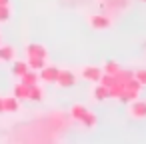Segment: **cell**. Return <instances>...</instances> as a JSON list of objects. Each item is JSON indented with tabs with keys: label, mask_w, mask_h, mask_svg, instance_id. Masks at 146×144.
I'll return each instance as SVG.
<instances>
[{
	"label": "cell",
	"mask_w": 146,
	"mask_h": 144,
	"mask_svg": "<svg viewBox=\"0 0 146 144\" xmlns=\"http://www.w3.org/2000/svg\"><path fill=\"white\" fill-rule=\"evenodd\" d=\"M58 72H60V68L48 66V64H46L44 68L38 70V80H42V82H46V84H54L56 78H58Z\"/></svg>",
	"instance_id": "1"
},
{
	"label": "cell",
	"mask_w": 146,
	"mask_h": 144,
	"mask_svg": "<svg viewBox=\"0 0 146 144\" xmlns=\"http://www.w3.org/2000/svg\"><path fill=\"white\" fill-rule=\"evenodd\" d=\"M88 22H90V26H92L94 30H106V28L112 26V20H110V16H106V14H92V16L88 18Z\"/></svg>",
	"instance_id": "2"
},
{
	"label": "cell",
	"mask_w": 146,
	"mask_h": 144,
	"mask_svg": "<svg viewBox=\"0 0 146 144\" xmlns=\"http://www.w3.org/2000/svg\"><path fill=\"white\" fill-rule=\"evenodd\" d=\"M54 84H58L60 88H70V86L76 84V74L70 72V70H60V72H58V78H56Z\"/></svg>",
	"instance_id": "3"
},
{
	"label": "cell",
	"mask_w": 146,
	"mask_h": 144,
	"mask_svg": "<svg viewBox=\"0 0 146 144\" xmlns=\"http://www.w3.org/2000/svg\"><path fill=\"white\" fill-rule=\"evenodd\" d=\"M130 104V116L132 118H146V102L144 100H132V102H128Z\"/></svg>",
	"instance_id": "4"
},
{
	"label": "cell",
	"mask_w": 146,
	"mask_h": 144,
	"mask_svg": "<svg viewBox=\"0 0 146 144\" xmlns=\"http://www.w3.org/2000/svg\"><path fill=\"white\" fill-rule=\"evenodd\" d=\"M100 76H102V70L98 68V66H86L84 70H82V78L84 80H88V82H100Z\"/></svg>",
	"instance_id": "5"
},
{
	"label": "cell",
	"mask_w": 146,
	"mask_h": 144,
	"mask_svg": "<svg viewBox=\"0 0 146 144\" xmlns=\"http://www.w3.org/2000/svg\"><path fill=\"white\" fill-rule=\"evenodd\" d=\"M16 60V50L10 44H0V62H14Z\"/></svg>",
	"instance_id": "6"
},
{
	"label": "cell",
	"mask_w": 146,
	"mask_h": 144,
	"mask_svg": "<svg viewBox=\"0 0 146 144\" xmlns=\"http://www.w3.org/2000/svg\"><path fill=\"white\" fill-rule=\"evenodd\" d=\"M2 106H4V112L14 114V112L20 110V100H18L16 96H4V98H2Z\"/></svg>",
	"instance_id": "7"
},
{
	"label": "cell",
	"mask_w": 146,
	"mask_h": 144,
	"mask_svg": "<svg viewBox=\"0 0 146 144\" xmlns=\"http://www.w3.org/2000/svg\"><path fill=\"white\" fill-rule=\"evenodd\" d=\"M92 98L96 100V102H102V100H106V98H110V90L104 86V84H100V82H96V86L92 88Z\"/></svg>",
	"instance_id": "8"
},
{
	"label": "cell",
	"mask_w": 146,
	"mask_h": 144,
	"mask_svg": "<svg viewBox=\"0 0 146 144\" xmlns=\"http://www.w3.org/2000/svg\"><path fill=\"white\" fill-rule=\"evenodd\" d=\"M26 54H28V56H40V58H46V56H48V50H46L42 44H28V46H26Z\"/></svg>",
	"instance_id": "9"
},
{
	"label": "cell",
	"mask_w": 146,
	"mask_h": 144,
	"mask_svg": "<svg viewBox=\"0 0 146 144\" xmlns=\"http://www.w3.org/2000/svg\"><path fill=\"white\" fill-rule=\"evenodd\" d=\"M42 98H44V90H42V86H38V84H32V86H28V98H26V100L40 102Z\"/></svg>",
	"instance_id": "10"
},
{
	"label": "cell",
	"mask_w": 146,
	"mask_h": 144,
	"mask_svg": "<svg viewBox=\"0 0 146 144\" xmlns=\"http://www.w3.org/2000/svg\"><path fill=\"white\" fill-rule=\"evenodd\" d=\"M20 82L22 84H26V86H32V84H38V72L36 70H26L22 76H20Z\"/></svg>",
	"instance_id": "11"
},
{
	"label": "cell",
	"mask_w": 146,
	"mask_h": 144,
	"mask_svg": "<svg viewBox=\"0 0 146 144\" xmlns=\"http://www.w3.org/2000/svg\"><path fill=\"white\" fill-rule=\"evenodd\" d=\"M26 64H28V68L30 70H40V68H44L46 66V58H40V56H28V60H26Z\"/></svg>",
	"instance_id": "12"
},
{
	"label": "cell",
	"mask_w": 146,
	"mask_h": 144,
	"mask_svg": "<svg viewBox=\"0 0 146 144\" xmlns=\"http://www.w3.org/2000/svg\"><path fill=\"white\" fill-rule=\"evenodd\" d=\"M86 112H88V108H86L84 104H74V106L70 108V116H72V120H76V122H80Z\"/></svg>",
	"instance_id": "13"
},
{
	"label": "cell",
	"mask_w": 146,
	"mask_h": 144,
	"mask_svg": "<svg viewBox=\"0 0 146 144\" xmlns=\"http://www.w3.org/2000/svg\"><path fill=\"white\" fill-rule=\"evenodd\" d=\"M12 96H16L18 100H26V98H28V86H26V84H22V82H18V84H14V90H12Z\"/></svg>",
	"instance_id": "14"
},
{
	"label": "cell",
	"mask_w": 146,
	"mask_h": 144,
	"mask_svg": "<svg viewBox=\"0 0 146 144\" xmlns=\"http://www.w3.org/2000/svg\"><path fill=\"white\" fill-rule=\"evenodd\" d=\"M26 70H28V64H26L24 60H14V64H12V74H14L16 78H20Z\"/></svg>",
	"instance_id": "15"
},
{
	"label": "cell",
	"mask_w": 146,
	"mask_h": 144,
	"mask_svg": "<svg viewBox=\"0 0 146 144\" xmlns=\"http://www.w3.org/2000/svg\"><path fill=\"white\" fill-rule=\"evenodd\" d=\"M80 124H82L84 128H94V126H96V116H94V114L88 110V112L84 114V118L80 120Z\"/></svg>",
	"instance_id": "16"
},
{
	"label": "cell",
	"mask_w": 146,
	"mask_h": 144,
	"mask_svg": "<svg viewBox=\"0 0 146 144\" xmlns=\"http://www.w3.org/2000/svg\"><path fill=\"white\" fill-rule=\"evenodd\" d=\"M118 70H120V66H118V64H116L114 60H108V62L104 64V70H102V72H108V74H116Z\"/></svg>",
	"instance_id": "17"
},
{
	"label": "cell",
	"mask_w": 146,
	"mask_h": 144,
	"mask_svg": "<svg viewBox=\"0 0 146 144\" xmlns=\"http://www.w3.org/2000/svg\"><path fill=\"white\" fill-rule=\"evenodd\" d=\"M10 20V6L4 4V6H0V22H8Z\"/></svg>",
	"instance_id": "18"
},
{
	"label": "cell",
	"mask_w": 146,
	"mask_h": 144,
	"mask_svg": "<svg viewBox=\"0 0 146 144\" xmlns=\"http://www.w3.org/2000/svg\"><path fill=\"white\" fill-rule=\"evenodd\" d=\"M136 80H138V84H142V86H146V68H140V70H136L134 74H132Z\"/></svg>",
	"instance_id": "19"
},
{
	"label": "cell",
	"mask_w": 146,
	"mask_h": 144,
	"mask_svg": "<svg viewBox=\"0 0 146 144\" xmlns=\"http://www.w3.org/2000/svg\"><path fill=\"white\" fill-rule=\"evenodd\" d=\"M4 112V106H2V96H0V114Z\"/></svg>",
	"instance_id": "20"
},
{
	"label": "cell",
	"mask_w": 146,
	"mask_h": 144,
	"mask_svg": "<svg viewBox=\"0 0 146 144\" xmlns=\"http://www.w3.org/2000/svg\"><path fill=\"white\" fill-rule=\"evenodd\" d=\"M10 0H0V6H4V4H8Z\"/></svg>",
	"instance_id": "21"
},
{
	"label": "cell",
	"mask_w": 146,
	"mask_h": 144,
	"mask_svg": "<svg viewBox=\"0 0 146 144\" xmlns=\"http://www.w3.org/2000/svg\"><path fill=\"white\" fill-rule=\"evenodd\" d=\"M0 44H2V36H0Z\"/></svg>",
	"instance_id": "22"
},
{
	"label": "cell",
	"mask_w": 146,
	"mask_h": 144,
	"mask_svg": "<svg viewBox=\"0 0 146 144\" xmlns=\"http://www.w3.org/2000/svg\"><path fill=\"white\" fill-rule=\"evenodd\" d=\"M144 2H146V0H144Z\"/></svg>",
	"instance_id": "23"
}]
</instances>
